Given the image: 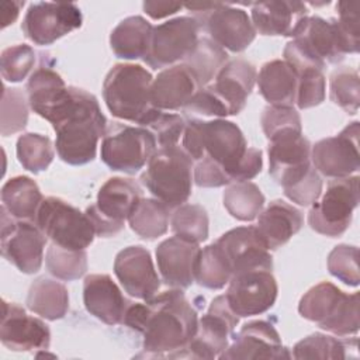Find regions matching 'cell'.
Returning <instances> with one entry per match:
<instances>
[{
    "instance_id": "1",
    "label": "cell",
    "mask_w": 360,
    "mask_h": 360,
    "mask_svg": "<svg viewBox=\"0 0 360 360\" xmlns=\"http://www.w3.org/2000/svg\"><path fill=\"white\" fill-rule=\"evenodd\" d=\"M124 325L142 333L146 357L179 359L197 332L198 316L183 290L172 288L129 304Z\"/></svg>"
},
{
    "instance_id": "2",
    "label": "cell",
    "mask_w": 360,
    "mask_h": 360,
    "mask_svg": "<svg viewBox=\"0 0 360 360\" xmlns=\"http://www.w3.org/2000/svg\"><path fill=\"white\" fill-rule=\"evenodd\" d=\"M49 122L56 132L58 156L72 166L94 160L98 139L108 125L96 96L73 86H69L68 97L53 111Z\"/></svg>"
},
{
    "instance_id": "3",
    "label": "cell",
    "mask_w": 360,
    "mask_h": 360,
    "mask_svg": "<svg viewBox=\"0 0 360 360\" xmlns=\"http://www.w3.org/2000/svg\"><path fill=\"white\" fill-rule=\"evenodd\" d=\"M181 148L193 162L210 158L225 170L231 183L239 181V167L246 155L248 142L240 128L232 121L186 120Z\"/></svg>"
},
{
    "instance_id": "4",
    "label": "cell",
    "mask_w": 360,
    "mask_h": 360,
    "mask_svg": "<svg viewBox=\"0 0 360 360\" xmlns=\"http://www.w3.org/2000/svg\"><path fill=\"white\" fill-rule=\"evenodd\" d=\"M352 53L336 18L307 17L284 48V60L291 66H315L323 70L326 63H339Z\"/></svg>"
},
{
    "instance_id": "5",
    "label": "cell",
    "mask_w": 360,
    "mask_h": 360,
    "mask_svg": "<svg viewBox=\"0 0 360 360\" xmlns=\"http://www.w3.org/2000/svg\"><path fill=\"white\" fill-rule=\"evenodd\" d=\"M153 77L141 65L118 63L107 73L103 97L110 112L125 121L143 125L155 110L150 101Z\"/></svg>"
},
{
    "instance_id": "6",
    "label": "cell",
    "mask_w": 360,
    "mask_h": 360,
    "mask_svg": "<svg viewBox=\"0 0 360 360\" xmlns=\"http://www.w3.org/2000/svg\"><path fill=\"white\" fill-rule=\"evenodd\" d=\"M298 312L340 338L359 332V294H346L328 281L314 285L301 297Z\"/></svg>"
},
{
    "instance_id": "7",
    "label": "cell",
    "mask_w": 360,
    "mask_h": 360,
    "mask_svg": "<svg viewBox=\"0 0 360 360\" xmlns=\"http://www.w3.org/2000/svg\"><path fill=\"white\" fill-rule=\"evenodd\" d=\"M193 159L181 146L159 148L149 159L141 183L170 210L183 205L191 195Z\"/></svg>"
},
{
    "instance_id": "8",
    "label": "cell",
    "mask_w": 360,
    "mask_h": 360,
    "mask_svg": "<svg viewBox=\"0 0 360 360\" xmlns=\"http://www.w3.org/2000/svg\"><path fill=\"white\" fill-rule=\"evenodd\" d=\"M215 44L231 52L245 51L256 38L250 17L242 8L224 3L184 6Z\"/></svg>"
},
{
    "instance_id": "9",
    "label": "cell",
    "mask_w": 360,
    "mask_h": 360,
    "mask_svg": "<svg viewBox=\"0 0 360 360\" xmlns=\"http://www.w3.org/2000/svg\"><path fill=\"white\" fill-rule=\"evenodd\" d=\"M155 135L145 127L120 122L107 125L101 141V160L114 172L135 174L158 150Z\"/></svg>"
},
{
    "instance_id": "10",
    "label": "cell",
    "mask_w": 360,
    "mask_h": 360,
    "mask_svg": "<svg viewBox=\"0 0 360 360\" xmlns=\"http://www.w3.org/2000/svg\"><path fill=\"white\" fill-rule=\"evenodd\" d=\"M35 224L53 245L70 250H84L96 236L87 214L58 197L44 198Z\"/></svg>"
},
{
    "instance_id": "11",
    "label": "cell",
    "mask_w": 360,
    "mask_h": 360,
    "mask_svg": "<svg viewBox=\"0 0 360 360\" xmlns=\"http://www.w3.org/2000/svg\"><path fill=\"white\" fill-rule=\"evenodd\" d=\"M359 204V176L332 179L321 201H315L308 212V224L315 232L338 238L352 224Z\"/></svg>"
},
{
    "instance_id": "12",
    "label": "cell",
    "mask_w": 360,
    "mask_h": 360,
    "mask_svg": "<svg viewBox=\"0 0 360 360\" xmlns=\"http://www.w3.org/2000/svg\"><path fill=\"white\" fill-rule=\"evenodd\" d=\"M142 198V190L131 179L111 177L97 194L96 204L87 207L86 214L90 218L97 236H114L124 229V222Z\"/></svg>"
},
{
    "instance_id": "13",
    "label": "cell",
    "mask_w": 360,
    "mask_h": 360,
    "mask_svg": "<svg viewBox=\"0 0 360 360\" xmlns=\"http://www.w3.org/2000/svg\"><path fill=\"white\" fill-rule=\"evenodd\" d=\"M239 316L231 309L226 295L212 300L208 312L198 319L197 332L179 357L215 359L229 346V339L235 335Z\"/></svg>"
},
{
    "instance_id": "14",
    "label": "cell",
    "mask_w": 360,
    "mask_h": 360,
    "mask_svg": "<svg viewBox=\"0 0 360 360\" xmlns=\"http://www.w3.org/2000/svg\"><path fill=\"white\" fill-rule=\"evenodd\" d=\"M46 236L35 222L10 217L1 207V255L24 274H34L42 266Z\"/></svg>"
},
{
    "instance_id": "15",
    "label": "cell",
    "mask_w": 360,
    "mask_h": 360,
    "mask_svg": "<svg viewBox=\"0 0 360 360\" xmlns=\"http://www.w3.org/2000/svg\"><path fill=\"white\" fill-rule=\"evenodd\" d=\"M198 22L188 15L176 17L153 27L150 48L143 58L153 69H163L183 62L198 41Z\"/></svg>"
},
{
    "instance_id": "16",
    "label": "cell",
    "mask_w": 360,
    "mask_h": 360,
    "mask_svg": "<svg viewBox=\"0 0 360 360\" xmlns=\"http://www.w3.org/2000/svg\"><path fill=\"white\" fill-rule=\"evenodd\" d=\"M83 15L75 3L38 1L30 4L21 30L31 42L45 46L82 27Z\"/></svg>"
},
{
    "instance_id": "17",
    "label": "cell",
    "mask_w": 360,
    "mask_h": 360,
    "mask_svg": "<svg viewBox=\"0 0 360 360\" xmlns=\"http://www.w3.org/2000/svg\"><path fill=\"white\" fill-rule=\"evenodd\" d=\"M359 121L338 135L323 138L311 146V163L318 173L330 179L349 177L360 169Z\"/></svg>"
},
{
    "instance_id": "18",
    "label": "cell",
    "mask_w": 360,
    "mask_h": 360,
    "mask_svg": "<svg viewBox=\"0 0 360 360\" xmlns=\"http://www.w3.org/2000/svg\"><path fill=\"white\" fill-rule=\"evenodd\" d=\"M226 291L231 309L239 316H253L267 312L277 300V281L271 270L257 269L232 276Z\"/></svg>"
},
{
    "instance_id": "19",
    "label": "cell",
    "mask_w": 360,
    "mask_h": 360,
    "mask_svg": "<svg viewBox=\"0 0 360 360\" xmlns=\"http://www.w3.org/2000/svg\"><path fill=\"white\" fill-rule=\"evenodd\" d=\"M311 146L302 132H288L269 141V173L277 184L285 188L312 167Z\"/></svg>"
},
{
    "instance_id": "20",
    "label": "cell",
    "mask_w": 360,
    "mask_h": 360,
    "mask_svg": "<svg viewBox=\"0 0 360 360\" xmlns=\"http://www.w3.org/2000/svg\"><path fill=\"white\" fill-rule=\"evenodd\" d=\"M233 342L219 356L222 360L290 359L291 353L283 346L277 329L266 321H250L232 336Z\"/></svg>"
},
{
    "instance_id": "21",
    "label": "cell",
    "mask_w": 360,
    "mask_h": 360,
    "mask_svg": "<svg viewBox=\"0 0 360 360\" xmlns=\"http://www.w3.org/2000/svg\"><path fill=\"white\" fill-rule=\"evenodd\" d=\"M215 243L224 253L232 276L257 269L273 270V257L260 238L256 225L233 228L219 236Z\"/></svg>"
},
{
    "instance_id": "22",
    "label": "cell",
    "mask_w": 360,
    "mask_h": 360,
    "mask_svg": "<svg viewBox=\"0 0 360 360\" xmlns=\"http://www.w3.org/2000/svg\"><path fill=\"white\" fill-rule=\"evenodd\" d=\"M0 340L13 352L46 350L51 345L48 325L28 315L24 308L3 300Z\"/></svg>"
},
{
    "instance_id": "23",
    "label": "cell",
    "mask_w": 360,
    "mask_h": 360,
    "mask_svg": "<svg viewBox=\"0 0 360 360\" xmlns=\"http://www.w3.org/2000/svg\"><path fill=\"white\" fill-rule=\"evenodd\" d=\"M114 273L125 292L138 300L146 301L160 288L153 260L143 246H128L118 252L114 260Z\"/></svg>"
},
{
    "instance_id": "24",
    "label": "cell",
    "mask_w": 360,
    "mask_h": 360,
    "mask_svg": "<svg viewBox=\"0 0 360 360\" xmlns=\"http://www.w3.org/2000/svg\"><path fill=\"white\" fill-rule=\"evenodd\" d=\"M256 77L255 65L245 59H233L226 62L214 82L207 84V89L224 107L226 115H236L245 108Z\"/></svg>"
},
{
    "instance_id": "25",
    "label": "cell",
    "mask_w": 360,
    "mask_h": 360,
    "mask_svg": "<svg viewBox=\"0 0 360 360\" xmlns=\"http://www.w3.org/2000/svg\"><path fill=\"white\" fill-rule=\"evenodd\" d=\"M200 250V243L176 235L160 242L156 248V262L165 284L187 290L194 283V266Z\"/></svg>"
},
{
    "instance_id": "26",
    "label": "cell",
    "mask_w": 360,
    "mask_h": 360,
    "mask_svg": "<svg viewBox=\"0 0 360 360\" xmlns=\"http://www.w3.org/2000/svg\"><path fill=\"white\" fill-rule=\"evenodd\" d=\"M198 90L200 84L191 69L179 63L163 69L153 79L150 101L158 110L177 111L183 110Z\"/></svg>"
},
{
    "instance_id": "27",
    "label": "cell",
    "mask_w": 360,
    "mask_h": 360,
    "mask_svg": "<svg viewBox=\"0 0 360 360\" xmlns=\"http://www.w3.org/2000/svg\"><path fill=\"white\" fill-rule=\"evenodd\" d=\"M83 302L90 315L107 325L124 323L131 304L108 274H90L84 278Z\"/></svg>"
},
{
    "instance_id": "28",
    "label": "cell",
    "mask_w": 360,
    "mask_h": 360,
    "mask_svg": "<svg viewBox=\"0 0 360 360\" xmlns=\"http://www.w3.org/2000/svg\"><path fill=\"white\" fill-rule=\"evenodd\" d=\"M308 17V8L301 1L270 0L252 6V24L262 35L292 37Z\"/></svg>"
},
{
    "instance_id": "29",
    "label": "cell",
    "mask_w": 360,
    "mask_h": 360,
    "mask_svg": "<svg viewBox=\"0 0 360 360\" xmlns=\"http://www.w3.org/2000/svg\"><path fill=\"white\" fill-rule=\"evenodd\" d=\"M304 225V217L294 205L273 200L259 214L256 229L269 250H277L285 245Z\"/></svg>"
},
{
    "instance_id": "30",
    "label": "cell",
    "mask_w": 360,
    "mask_h": 360,
    "mask_svg": "<svg viewBox=\"0 0 360 360\" xmlns=\"http://www.w3.org/2000/svg\"><path fill=\"white\" fill-rule=\"evenodd\" d=\"M25 90L31 110L46 121L69 94V87L60 75L49 66L35 69L27 82Z\"/></svg>"
},
{
    "instance_id": "31",
    "label": "cell",
    "mask_w": 360,
    "mask_h": 360,
    "mask_svg": "<svg viewBox=\"0 0 360 360\" xmlns=\"http://www.w3.org/2000/svg\"><path fill=\"white\" fill-rule=\"evenodd\" d=\"M259 91L270 105L294 107L298 76L294 68L281 59L264 63L256 77Z\"/></svg>"
},
{
    "instance_id": "32",
    "label": "cell",
    "mask_w": 360,
    "mask_h": 360,
    "mask_svg": "<svg viewBox=\"0 0 360 360\" xmlns=\"http://www.w3.org/2000/svg\"><path fill=\"white\" fill-rule=\"evenodd\" d=\"M153 25L141 15L120 21L110 34V46L120 59H143L150 48Z\"/></svg>"
},
{
    "instance_id": "33",
    "label": "cell",
    "mask_w": 360,
    "mask_h": 360,
    "mask_svg": "<svg viewBox=\"0 0 360 360\" xmlns=\"http://www.w3.org/2000/svg\"><path fill=\"white\" fill-rule=\"evenodd\" d=\"M42 201L38 184L27 176H15L1 187V207L15 219L35 222Z\"/></svg>"
},
{
    "instance_id": "34",
    "label": "cell",
    "mask_w": 360,
    "mask_h": 360,
    "mask_svg": "<svg viewBox=\"0 0 360 360\" xmlns=\"http://www.w3.org/2000/svg\"><path fill=\"white\" fill-rule=\"evenodd\" d=\"M27 308L48 321L62 319L69 311L68 288L56 280L39 277L30 285Z\"/></svg>"
},
{
    "instance_id": "35",
    "label": "cell",
    "mask_w": 360,
    "mask_h": 360,
    "mask_svg": "<svg viewBox=\"0 0 360 360\" xmlns=\"http://www.w3.org/2000/svg\"><path fill=\"white\" fill-rule=\"evenodd\" d=\"M291 357L294 359H357V339H338L323 333H312L300 340Z\"/></svg>"
},
{
    "instance_id": "36",
    "label": "cell",
    "mask_w": 360,
    "mask_h": 360,
    "mask_svg": "<svg viewBox=\"0 0 360 360\" xmlns=\"http://www.w3.org/2000/svg\"><path fill=\"white\" fill-rule=\"evenodd\" d=\"M170 208L156 198H141L128 217L131 229L141 238L153 240L169 228Z\"/></svg>"
},
{
    "instance_id": "37",
    "label": "cell",
    "mask_w": 360,
    "mask_h": 360,
    "mask_svg": "<svg viewBox=\"0 0 360 360\" xmlns=\"http://www.w3.org/2000/svg\"><path fill=\"white\" fill-rule=\"evenodd\" d=\"M228 53L224 48L215 44L212 39L202 37L198 38L197 45L191 53L181 62L191 69L198 80L200 87H204L214 82L219 70L226 65Z\"/></svg>"
},
{
    "instance_id": "38",
    "label": "cell",
    "mask_w": 360,
    "mask_h": 360,
    "mask_svg": "<svg viewBox=\"0 0 360 360\" xmlns=\"http://www.w3.org/2000/svg\"><path fill=\"white\" fill-rule=\"evenodd\" d=\"M232 277V270L214 242L200 250L194 266V281L208 290L224 288Z\"/></svg>"
},
{
    "instance_id": "39",
    "label": "cell",
    "mask_w": 360,
    "mask_h": 360,
    "mask_svg": "<svg viewBox=\"0 0 360 360\" xmlns=\"http://www.w3.org/2000/svg\"><path fill=\"white\" fill-rule=\"evenodd\" d=\"M224 207L231 217L239 221H253L264 205V195L252 181H238L224 191Z\"/></svg>"
},
{
    "instance_id": "40",
    "label": "cell",
    "mask_w": 360,
    "mask_h": 360,
    "mask_svg": "<svg viewBox=\"0 0 360 360\" xmlns=\"http://www.w3.org/2000/svg\"><path fill=\"white\" fill-rule=\"evenodd\" d=\"M17 159L22 167L34 174L49 167L55 158L52 141L41 134L27 132L17 139Z\"/></svg>"
},
{
    "instance_id": "41",
    "label": "cell",
    "mask_w": 360,
    "mask_h": 360,
    "mask_svg": "<svg viewBox=\"0 0 360 360\" xmlns=\"http://www.w3.org/2000/svg\"><path fill=\"white\" fill-rule=\"evenodd\" d=\"M172 231L176 236L201 243L208 238V214L198 204H183L170 215Z\"/></svg>"
},
{
    "instance_id": "42",
    "label": "cell",
    "mask_w": 360,
    "mask_h": 360,
    "mask_svg": "<svg viewBox=\"0 0 360 360\" xmlns=\"http://www.w3.org/2000/svg\"><path fill=\"white\" fill-rule=\"evenodd\" d=\"M329 98L347 114H356L360 105V80L356 69L343 66L332 72Z\"/></svg>"
},
{
    "instance_id": "43",
    "label": "cell",
    "mask_w": 360,
    "mask_h": 360,
    "mask_svg": "<svg viewBox=\"0 0 360 360\" xmlns=\"http://www.w3.org/2000/svg\"><path fill=\"white\" fill-rule=\"evenodd\" d=\"M48 271L63 281H73L80 278L87 270L86 250H70L58 245H51L46 250Z\"/></svg>"
},
{
    "instance_id": "44",
    "label": "cell",
    "mask_w": 360,
    "mask_h": 360,
    "mask_svg": "<svg viewBox=\"0 0 360 360\" xmlns=\"http://www.w3.org/2000/svg\"><path fill=\"white\" fill-rule=\"evenodd\" d=\"M28 100L21 89L3 87L1 135L8 136L22 131L28 121Z\"/></svg>"
},
{
    "instance_id": "45",
    "label": "cell",
    "mask_w": 360,
    "mask_h": 360,
    "mask_svg": "<svg viewBox=\"0 0 360 360\" xmlns=\"http://www.w3.org/2000/svg\"><path fill=\"white\" fill-rule=\"evenodd\" d=\"M142 127L148 128L155 135L160 148H172L177 146L181 141L186 128V120L179 114L165 112L155 108Z\"/></svg>"
},
{
    "instance_id": "46",
    "label": "cell",
    "mask_w": 360,
    "mask_h": 360,
    "mask_svg": "<svg viewBox=\"0 0 360 360\" xmlns=\"http://www.w3.org/2000/svg\"><path fill=\"white\" fill-rule=\"evenodd\" d=\"M298 76V89L295 104L300 110L319 105L325 100L326 80L323 70L315 66L294 69Z\"/></svg>"
},
{
    "instance_id": "47",
    "label": "cell",
    "mask_w": 360,
    "mask_h": 360,
    "mask_svg": "<svg viewBox=\"0 0 360 360\" xmlns=\"http://www.w3.org/2000/svg\"><path fill=\"white\" fill-rule=\"evenodd\" d=\"M260 122L269 141L288 132H302L298 111L288 105H267L262 112Z\"/></svg>"
},
{
    "instance_id": "48",
    "label": "cell",
    "mask_w": 360,
    "mask_h": 360,
    "mask_svg": "<svg viewBox=\"0 0 360 360\" xmlns=\"http://www.w3.org/2000/svg\"><path fill=\"white\" fill-rule=\"evenodd\" d=\"M35 63V51L25 44L6 48L0 56V70L6 82L18 83L27 77Z\"/></svg>"
},
{
    "instance_id": "49",
    "label": "cell",
    "mask_w": 360,
    "mask_h": 360,
    "mask_svg": "<svg viewBox=\"0 0 360 360\" xmlns=\"http://www.w3.org/2000/svg\"><path fill=\"white\" fill-rule=\"evenodd\" d=\"M328 270L342 283L357 287L360 283L359 249L345 243L335 246L328 256Z\"/></svg>"
},
{
    "instance_id": "50",
    "label": "cell",
    "mask_w": 360,
    "mask_h": 360,
    "mask_svg": "<svg viewBox=\"0 0 360 360\" xmlns=\"http://www.w3.org/2000/svg\"><path fill=\"white\" fill-rule=\"evenodd\" d=\"M283 190L288 200L301 207H308L318 201V198L321 197L322 179L312 166L301 179H298L297 181H294L292 184Z\"/></svg>"
},
{
    "instance_id": "51",
    "label": "cell",
    "mask_w": 360,
    "mask_h": 360,
    "mask_svg": "<svg viewBox=\"0 0 360 360\" xmlns=\"http://www.w3.org/2000/svg\"><path fill=\"white\" fill-rule=\"evenodd\" d=\"M359 1H339L336 10L339 18L338 25L346 38L352 53H357L360 48V17H359Z\"/></svg>"
},
{
    "instance_id": "52",
    "label": "cell",
    "mask_w": 360,
    "mask_h": 360,
    "mask_svg": "<svg viewBox=\"0 0 360 360\" xmlns=\"http://www.w3.org/2000/svg\"><path fill=\"white\" fill-rule=\"evenodd\" d=\"M193 180L198 187L204 188L231 184V180L226 176L225 170L210 158H202L195 163L193 169Z\"/></svg>"
},
{
    "instance_id": "53",
    "label": "cell",
    "mask_w": 360,
    "mask_h": 360,
    "mask_svg": "<svg viewBox=\"0 0 360 360\" xmlns=\"http://www.w3.org/2000/svg\"><path fill=\"white\" fill-rule=\"evenodd\" d=\"M183 7H184L183 4L173 3V1H145L143 3V11L153 20H159V18L172 15Z\"/></svg>"
},
{
    "instance_id": "54",
    "label": "cell",
    "mask_w": 360,
    "mask_h": 360,
    "mask_svg": "<svg viewBox=\"0 0 360 360\" xmlns=\"http://www.w3.org/2000/svg\"><path fill=\"white\" fill-rule=\"evenodd\" d=\"M24 1H3L1 3V27L6 28L7 25L13 24L18 14Z\"/></svg>"
}]
</instances>
